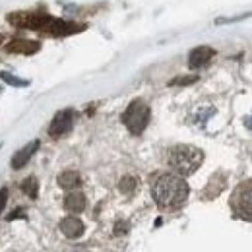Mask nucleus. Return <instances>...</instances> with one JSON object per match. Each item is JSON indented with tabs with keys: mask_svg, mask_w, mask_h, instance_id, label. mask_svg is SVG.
I'll list each match as a JSON object with an SVG mask.
<instances>
[{
	"mask_svg": "<svg viewBox=\"0 0 252 252\" xmlns=\"http://www.w3.org/2000/svg\"><path fill=\"white\" fill-rule=\"evenodd\" d=\"M198 78L196 76H189V78H177V80H173L171 82V86H187V84H192V82H196Z\"/></svg>",
	"mask_w": 252,
	"mask_h": 252,
	"instance_id": "nucleus-14",
	"label": "nucleus"
},
{
	"mask_svg": "<svg viewBox=\"0 0 252 252\" xmlns=\"http://www.w3.org/2000/svg\"><path fill=\"white\" fill-rule=\"evenodd\" d=\"M231 208L241 220L252 221V181H245L235 189L231 196Z\"/></svg>",
	"mask_w": 252,
	"mask_h": 252,
	"instance_id": "nucleus-4",
	"label": "nucleus"
},
{
	"mask_svg": "<svg viewBox=\"0 0 252 252\" xmlns=\"http://www.w3.org/2000/svg\"><path fill=\"white\" fill-rule=\"evenodd\" d=\"M123 123L132 134H136V136L142 134L146 130L148 123H150V107L140 99L132 101L128 105V109L123 113Z\"/></svg>",
	"mask_w": 252,
	"mask_h": 252,
	"instance_id": "nucleus-3",
	"label": "nucleus"
},
{
	"mask_svg": "<svg viewBox=\"0 0 252 252\" xmlns=\"http://www.w3.org/2000/svg\"><path fill=\"white\" fill-rule=\"evenodd\" d=\"M152 194L159 208L175 210L189 198V185L181 175H159L152 187Z\"/></svg>",
	"mask_w": 252,
	"mask_h": 252,
	"instance_id": "nucleus-1",
	"label": "nucleus"
},
{
	"mask_svg": "<svg viewBox=\"0 0 252 252\" xmlns=\"http://www.w3.org/2000/svg\"><path fill=\"white\" fill-rule=\"evenodd\" d=\"M6 200H8V190L2 189L0 190V214H2V210H4V206H6Z\"/></svg>",
	"mask_w": 252,
	"mask_h": 252,
	"instance_id": "nucleus-16",
	"label": "nucleus"
},
{
	"mask_svg": "<svg viewBox=\"0 0 252 252\" xmlns=\"http://www.w3.org/2000/svg\"><path fill=\"white\" fill-rule=\"evenodd\" d=\"M39 150V140H33L30 142L26 148H22V150H18L16 154H14V158H12V169H22L24 165H28V161L33 158V154Z\"/></svg>",
	"mask_w": 252,
	"mask_h": 252,
	"instance_id": "nucleus-6",
	"label": "nucleus"
},
{
	"mask_svg": "<svg viewBox=\"0 0 252 252\" xmlns=\"http://www.w3.org/2000/svg\"><path fill=\"white\" fill-rule=\"evenodd\" d=\"M72 125H74V111L64 109V111L55 115V119H53V123H51V128H49V134H51L53 138H61L66 132H70Z\"/></svg>",
	"mask_w": 252,
	"mask_h": 252,
	"instance_id": "nucleus-5",
	"label": "nucleus"
},
{
	"mask_svg": "<svg viewBox=\"0 0 252 252\" xmlns=\"http://www.w3.org/2000/svg\"><path fill=\"white\" fill-rule=\"evenodd\" d=\"M214 55H216V53H214V49H210V47H196V49L190 53L189 66L192 70H198V68H202V66H206V64L210 63Z\"/></svg>",
	"mask_w": 252,
	"mask_h": 252,
	"instance_id": "nucleus-7",
	"label": "nucleus"
},
{
	"mask_svg": "<svg viewBox=\"0 0 252 252\" xmlns=\"http://www.w3.org/2000/svg\"><path fill=\"white\" fill-rule=\"evenodd\" d=\"M86 196L82 192H70L66 198H64V208L72 214H82L86 210Z\"/></svg>",
	"mask_w": 252,
	"mask_h": 252,
	"instance_id": "nucleus-9",
	"label": "nucleus"
},
{
	"mask_svg": "<svg viewBox=\"0 0 252 252\" xmlns=\"http://www.w3.org/2000/svg\"><path fill=\"white\" fill-rule=\"evenodd\" d=\"M82 185V179L76 171H64L59 175V187L64 190H74Z\"/></svg>",
	"mask_w": 252,
	"mask_h": 252,
	"instance_id": "nucleus-10",
	"label": "nucleus"
},
{
	"mask_svg": "<svg viewBox=\"0 0 252 252\" xmlns=\"http://www.w3.org/2000/svg\"><path fill=\"white\" fill-rule=\"evenodd\" d=\"M22 190H24V194H28L32 200H35L37 194H39V183H37V179H35V177H28V179L22 183Z\"/></svg>",
	"mask_w": 252,
	"mask_h": 252,
	"instance_id": "nucleus-11",
	"label": "nucleus"
},
{
	"mask_svg": "<svg viewBox=\"0 0 252 252\" xmlns=\"http://www.w3.org/2000/svg\"><path fill=\"white\" fill-rule=\"evenodd\" d=\"M245 125H247V128H249V130H251V132H252V115H251V117H247V121H245Z\"/></svg>",
	"mask_w": 252,
	"mask_h": 252,
	"instance_id": "nucleus-17",
	"label": "nucleus"
},
{
	"mask_svg": "<svg viewBox=\"0 0 252 252\" xmlns=\"http://www.w3.org/2000/svg\"><path fill=\"white\" fill-rule=\"evenodd\" d=\"M0 76H2V80H4L8 86H14V88H26V86H30V80H22V78H16L14 74L2 72Z\"/></svg>",
	"mask_w": 252,
	"mask_h": 252,
	"instance_id": "nucleus-12",
	"label": "nucleus"
},
{
	"mask_svg": "<svg viewBox=\"0 0 252 252\" xmlns=\"http://www.w3.org/2000/svg\"><path fill=\"white\" fill-rule=\"evenodd\" d=\"M202 161H204L202 150H198L194 146H177L169 154V165L181 177H189L192 173H196L198 167L202 165Z\"/></svg>",
	"mask_w": 252,
	"mask_h": 252,
	"instance_id": "nucleus-2",
	"label": "nucleus"
},
{
	"mask_svg": "<svg viewBox=\"0 0 252 252\" xmlns=\"http://www.w3.org/2000/svg\"><path fill=\"white\" fill-rule=\"evenodd\" d=\"M61 231L64 233V237L68 239H78L84 235V223L82 220H78L76 216H68L61 221Z\"/></svg>",
	"mask_w": 252,
	"mask_h": 252,
	"instance_id": "nucleus-8",
	"label": "nucleus"
},
{
	"mask_svg": "<svg viewBox=\"0 0 252 252\" xmlns=\"http://www.w3.org/2000/svg\"><path fill=\"white\" fill-rule=\"evenodd\" d=\"M0 92H2V90H0Z\"/></svg>",
	"mask_w": 252,
	"mask_h": 252,
	"instance_id": "nucleus-18",
	"label": "nucleus"
},
{
	"mask_svg": "<svg viewBox=\"0 0 252 252\" xmlns=\"http://www.w3.org/2000/svg\"><path fill=\"white\" fill-rule=\"evenodd\" d=\"M249 14H243V16H235V18H218L216 20V24L221 26V24H229V22H239V20H245Z\"/></svg>",
	"mask_w": 252,
	"mask_h": 252,
	"instance_id": "nucleus-15",
	"label": "nucleus"
},
{
	"mask_svg": "<svg viewBox=\"0 0 252 252\" xmlns=\"http://www.w3.org/2000/svg\"><path fill=\"white\" fill-rule=\"evenodd\" d=\"M136 179L134 177H125V179H121V183H119V190L123 192V194H132L134 190H136Z\"/></svg>",
	"mask_w": 252,
	"mask_h": 252,
	"instance_id": "nucleus-13",
	"label": "nucleus"
}]
</instances>
